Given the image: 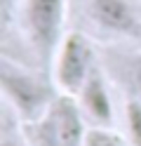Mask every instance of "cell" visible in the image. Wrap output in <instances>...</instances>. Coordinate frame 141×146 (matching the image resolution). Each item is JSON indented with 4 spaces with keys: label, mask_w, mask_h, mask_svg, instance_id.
<instances>
[{
    "label": "cell",
    "mask_w": 141,
    "mask_h": 146,
    "mask_svg": "<svg viewBox=\"0 0 141 146\" xmlns=\"http://www.w3.org/2000/svg\"><path fill=\"white\" fill-rule=\"evenodd\" d=\"M0 87L7 106L14 111L19 125L33 123L47 113V108L59 97V90L54 83L45 80L42 76L28 71L9 59L0 64Z\"/></svg>",
    "instance_id": "obj_1"
},
{
    "label": "cell",
    "mask_w": 141,
    "mask_h": 146,
    "mask_svg": "<svg viewBox=\"0 0 141 146\" xmlns=\"http://www.w3.org/2000/svg\"><path fill=\"white\" fill-rule=\"evenodd\" d=\"M68 0H19V26L35 59L52 66V59L64 40Z\"/></svg>",
    "instance_id": "obj_2"
},
{
    "label": "cell",
    "mask_w": 141,
    "mask_h": 146,
    "mask_svg": "<svg viewBox=\"0 0 141 146\" xmlns=\"http://www.w3.org/2000/svg\"><path fill=\"white\" fill-rule=\"evenodd\" d=\"M89 125L75 97L59 94L42 118L24 123L21 132L33 146H85Z\"/></svg>",
    "instance_id": "obj_3"
},
{
    "label": "cell",
    "mask_w": 141,
    "mask_h": 146,
    "mask_svg": "<svg viewBox=\"0 0 141 146\" xmlns=\"http://www.w3.org/2000/svg\"><path fill=\"white\" fill-rule=\"evenodd\" d=\"M97 66L99 57L92 40L80 31H71L64 35L52 59V83L56 85L59 94L75 97Z\"/></svg>",
    "instance_id": "obj_4"
},
{
    "label": "cell",
    "mask_w": 141,
    "mask_h": 146,
    "mask_svg": "<svg viewBox=\"0 0 141 146\" xmlns=\"http://www.w3.org/2000/svg\"><path fill=\"white\" fill-rule=\"evenodd\" d=\"M92 26L111 38L141 42V10L134 0H82Z\"/></svg>",
    "instance_id": "obj_5"
},
{
    "label": "cell",
    "mask_w": 141,
    "mask_h": 146,
    "mask_svg": "<svg viewBox=\"0 0 141 146\" xmlns=\"http://www.w3.org/2000/svg\"><path fill=\"white\" fill-rule=\"evenodd\" d=\"M75 102H78L80 113L85 115L89 127H113L115 106H113V94H111V78L106 76L101 64L94 68V73L87 78L82 90L75 94Z\"/></svg>",
    "instance_id": "obj_6"
},
{
    "label": "cell",
    "mask_w": 141,
    "mask_h": 146,
    "mask_svg": "<svg viewBox=\"0 0 141 146\" xmlns=\"http://www.w3.org/2000/svg\"><path fill=\"white\" fill-rule=\"evenodd\" d=\"M101 66L125 99L141 104V47H106L101 52Z\"/></svg>",
    "instance_id": "obj_7"
},
{
    "label": "cell",
    "mask_w": 141,
    "mask_h": 146,
    "mask_svg": "<svg viewBox=\"0 0 141 146\" xmlns=\"http://www.w3.org/2000/svg\"><path fill=\"white\" fill-rule=\"evenodd\" d=\"M125 127L129 146H141V104L134 99H125Z\"/></svg>",
    "instance_id": "obj_8"
},
{
    "label": "cell",
    "mask_w": 141,
    "mask_h": 146,
    "mask_svg": "<svg viewBox=\"0 0 141 146\" xmlns=\"http://www.w3.org/2000/svg\"><path fill=\"white\" fill-rule=\"evenodd\" d=\"M85 146H129V141H125L113 127H89Z\"/></svg>",
    "instance_id": "obj_9"
},
{
    "label": "cell",
    "mask_w": 141,
    "mask_h": 146,
    "mask_svg": "<svg viewBox=\"0 0 141 146\" xmlns=\"http://www.w3.org/2000/svg\"><path fill=\"white\" fill-rule=\"evenodd\" d=\"M0 146H33L31 141L26 139V134L21 132V125L17 127L14 132H3V141H0Z\"/></svg>",
    "instance_id": "obj_10"
},
{
    "label": "cell",
    "mask_w": 141,
    "mask_h": 146,
    "mask_svg": "<svg viewBox=\"0 0 141 146\" xmlns=\"http://www.w3.org/2000/svg\"><path fill=\"white\" fill-rule=\"evenodd\" d=\"M14 3H17V0H3V10H5V14H7V17H9V12H12Z\"/></svg>",
    "instance_id": "obj_11"
}]
</instances>
